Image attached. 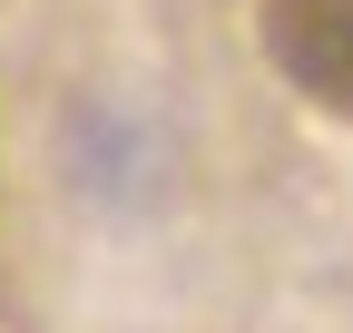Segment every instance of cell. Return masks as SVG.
<instances>
[{"label": "cell", "instance_id": "obj_1", "mask_svg": "<svg viewBox=\"0 0 353 333\" xmlns=\"http://www.w3.org/2000/svg\"><path fill=\"white\" fill-rule=\"evenodd\" d=\"M255 30L294 98H314L324 118H353V0H265Z\"/></svg>", "mask_w": 353, "mask_h": 333}]
</instances>
